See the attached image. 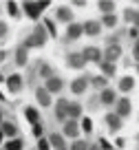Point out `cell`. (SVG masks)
I'll list each match as a JSON object with an SVG mask.
<instances>
[{
	"instance_id": "obj_33",
	"label": "cell",
	"mask_w": 139,
	"mask_h": 150,
	"mask_svg": "<svg viewBox=\"0 0 139 150\" xmlns=\"http://www.w3.org/2000/svg\"><path fill=\"white\" fill-rule=\"evenodd\" d=\"M44 29H46V33H49L51 38H55V35H57V33H55V24H53L51 20H44Z\"/></svg>"
},
{
	"instance_id": "obj_16",
	"label": "cell",
	"mask_w": 139,
	"mask_h": 150,
	"mask_svg": "<svg viewBox=\"0 0 139 150\" xmlns=\"http://www.w3.org/2000/svg\"><path fill=\"white\" fill-rule=\"evenodd\" d=\"M99 31H102V22H99V20H86V22H84V33H86L88 38H97Z\"/></svg>"
},
{
	"instance_id": "obj_35",
	"label": "cell",
	"mask_w": 139,
	"mask_h": 150,
	"mask_svg": "<svg viewBox=\"0 0 139 150\" xmlns=\"http://www.w3.org/2000/svg\"><path fill=\"white\" fill-rule=\"evenodd\" d=\"M38 150H51V144H49V139H38Z\"/></svg>"
},
{
	"instance_id": "obj_47",
	"label": "cell",
	"mask_w": 139,
	"mask_h": 150,
	"mask_svg": "<svg viewBox=\"0 0 139 150\" xmlns=\"http://www.w3.org/2000/svg\"><path fill=\"white\" fill-rule=\"evenodd\" d=\"M0 124H2V110H0Z\"/></svg>"
},
{
	"instance_id": "obj_44",
	"label": "cell",
	"mask_w": 139,
	"mask_h": 150,
	"mask_svg": "<svg viewBox=\"0 0 139 150\" xmlns=\"http://www.w3.org/2000/svg\"><path fill=\"white\" fill-rule=\"evenodd\" d=\"M88 150H102V148H99L97 144H91V148H88Z\"/></svg>"
},
{
	"instance_id": "obj_11",
	"label": "cell",
	"mask_w": 139,
	"mask_h": 150,
	"mask_svg": "<svg viewBox=\"0 0 139 150\" xmlns=\"http://www.w3.org/2000/svg\"><path fill=\"white\" fill-rule=\"evenodd\" d=\"M121 57V47L119 44H108V49L104 51V62H111V64H117V60Z\"/></svg>"
},
{
	"instance_id": "obj_24",
	"label": "cell",
	"mask_w": 139,
	"mask_h": 150,
	"mask_svg": "<svg viewBox=\"0 0 139 150\" xmlns=\"http://www.w3.org/2000/svg\"><path fill=\"white\" fill-rule=\"evenodd\" d=\"M79 117H82V104L79 102H71L69 104V119H75V122H77Z\"/></svg>"
},
{
	"instance_id": "obj_19",
	"label": "cell",
	"mask_w": 139,
	"mask_h": 150,
	"mask_svg": "<svg viewBox=\"0 0 139 150\" xmlns=\"http://www.w3.org/2000/svg\"><path fill=\"white\" fill-rule=\"evenodd\" d=\"M97 9H99V13H102V16H111V13H115V11H117V5L113 2V0H99Z\"/></svg>"
},
{
	"instance_id": "obj_4",
	"label": "cell",
	"mask_w": 139,
	"mask_h": 150,
	"mask_svg": "<svg viewBox=\"0 0 139 150\" xmlns=\"http://www.w3.org/2000/svg\"><path fill=\"white\" fill-rule=\"evenodd\" d=\"M84 35V24L82 22H71L69 27H66V42H75V40H79V38Z\"/></svg>"
},
{
	"instance_id": "obj_25",
	"label": "cell",
	"mask_w": 139,
	"mask_h": 150,
	"mask_svg": "<svg viewBox=\"0 0 139 150\" xmlns=\"http://www.w3.org/2000/svg\"><path fill=\"white\" fill-rule=\"evenodd\" d=\"M117 22H119V18H117V13H111V16H102V27H108V29H115Z\"/></svg>"
},
{
	"instance_id": "obj_45",
	"label": "cell",
	"mask_w": 139,
	"mask_h": 150,
	"mask_svg": "<svg viewBox=\"0 0 139 150\" xmlns=\"http://www.w3.org/2000/svg\"><path fill=\"white\" fill-rule=\"evenodd\" d=\"M5 141V132H2V128H0V144Z\"/></svg>"
},
{
	"instance_id": "obj_31",
	"label": "cell",
	"mask_w": 139,
	"mask_h": 150,
	"mask_svg": "<svg viewBox=\"0 0 139 150\" xmlns=\"http://www.w3.org/2000/svg\"><path fill=\"white\" fill-rule=\"evenodd\" d=\"M7 13H9L11 18H18V13H20L18 5H16V2H7Z\"/></svg>"
},
{
	"instance_id": "obj_42",
	"label": "cell",
	"mask_w": 139,
	"mask_h": 150,
	"mask_svg": "<svg viewBox=\"0 0 139 150\" xmlns=\"http://www.w3.org/2000/svg\"><path fill=\"white\" fill-rule=\"evenodd\" d=\"M38 5H40V9H42V11H44V9H46V7H49V0H38Z\"/></svg>"
},
{
	"instance_id": "obj_8",
	"label": "cell",
	"mask_w": 139,
	"mask_h": 150,
	"mask_svg": "<svg viewBox=\"0 0 139 150\" xmlns=\"http://www.w3.org/2000/svg\"><path fill=\"white\" fill-rule=\"evenodd\" d=\"M22 11L29 20H40V16H42V9L38 5V0L35 2H22Z\"/></svg>"
},
{
	"instance_id": "obj_14",
	"label": "cell",
	"mask_w": 139,
	"mask_h": 150,
	"mask_svg": "<svg viewBox=\"0 0 139 150\" xmlns=\"http://www.w3.org/2000/svg\"><path fill=\"white\" fill-rule=\"evenodd\" d=\"M130 108H133V104H130L128 97H119V99H117V104H115V112L119 115L121 119L130 115Z\"/></svg>"
},
{
	"instance_id": "obj_32",
	"label": "cell",
	"mask_w": 139,
	"mask_h": 150,
	"mask_svg": "<svg viewBox=\"0 0 139 150\" xmlns=\"http://www.w3.org/2000/svg\"><path fill=\"white\" fill-rule=\"evenodd\" d=\"M33 35H38V38H42V40H46V29H44V24H35V29H33Z\"/></svg>"
},
{
	"instance_id": "obj_40",
	"label": "cell",
	"mask_w": 139,
	"mask_h": 150,
	"mask_svg": "<svg viewBox=\"0 0 139 150\" xmlns=\"http://www.w3.org/2000/svg\"><path fill=\"white\" fill-rule=\"evenodd\" d=\"M133 16H135V9H126L124 11V18L128 20V22H133Z\"/></svg>"
},
{
	"instance_id": "obj_10",
	"label": "cell",
	"mask_w": 139,
	"mask_h": 150,
	"mask_svg": "<svg viewBox=\"0 0 139 150\" xmlns=\"http://www.w3.org/2000/svg\"><path fill=\"white\" fill-rule=\"evenodd\" d=\"M5 84L11 93H20L22 91V75L20 73H11L9 77H5Z\"/></svg>"
},
{
	"instance_id": "obj_2",
	"label": "cell",
	"mask_w": 139,
	"mask_h": 150,
	"mask_svg": "<svg viewBox=\"0 0 139 150\" xmlns=\"http://www.w3.org/2000/svg\"><path fill=\"white\" fill-rule=\"evenodd\" d=\"M55 20H57V22H64L66 27H69L71 22H75L73 7H69V5H62V7H57V9H55Z\"/></svg>"
},
{
	"instance_id": "obj_22",
	"label": "cell",
	"mask_w": 139,
	"mask_h": 150,
	"mask_svg": "<svg viewBox=\"0 0 139 150\" xmlns=\"http://www.w3.org/2000/svg\"><path fill=\"white\" fill-rule=\"evenodd\" d=\"M27 62H29V51L24 47H18L16 49V66H27Z\"/></svg>"
},
{
	"instance_id": "obj_26",
	"label": "cell",
	"mask_w": 139,
	"mask_h": 150,
	"mask_svg": "<svg viewBox=\"0 0 139 150\" xmlns=\"http://www.w3.org/2000/svg\"><path fill=\"white\" fill-rule=\"evenodd\" d=\"M24 148V141H22V137H16V139H9L5 144V150H22Z\"/></svg>"
},
{
	"instance_id": "obj_21",
	"label": "cell",
	"mask_w": 139,
	"mask_h": 150,
	"mask_svg": "<svg viewBox=\"0 0 139 150\" xmlns=\"http://www.w3.org/2000/svg\"><path fill=\"white\" fill-rule=\"evenodd\" d=\"M0 128H2L5 137H9V139H16V137H18V126H16L13 122H2Z\"/></svg>"
},
{
	"instance_id": "obj_18",
	"label": "cell",
	"mask_w": 139,
	"mask_h": 150,
	"mask_svg": "<svg viewBox=\"0 0 139 150\" xmlns=\"http://www.w3.org/2000/svg\"><path fill=\"white\" fill-rule=\"evenodd\" d=\"M106 126H108L111 132H117L121 128V117L117 115V112H108L106 115Z\"/></svg>"
},
{
	"instance_id": "obj_37",
	"label": "cell",
	"mask_w": 139,
	"mask_h": 150,
	"mask_svg": "<svg viewBox=\"0 0 139 150\" xmlns=\"http://www.w3.org/2000/svg\"><path fill=\"white\" fill-rule=\"evenodd\" d=\"M42 132H44V128H42V124H33V135H35L38 139H42Z\"/></svg>"
},
{
	"instance_id": "obj_15",
	"label": "cell",
	"mask_w": 139,
	"mask_h": 150,
	"mask_svg": "<svg viewBox=\"0 0 139 150\" xmlns=\"http://www.w3.org/2000/svg\"><path fill=\"white\" fill-rule=\"evenodd\" d=\"M49 144H51V148H55V150H69L66 137L62 135V132H51V135H49Z\"/></svg>"
},
{
	"instance_id": "obj_39",
	"label": "cell",
	"mask_w": 139,
	"mask_h": 150,
	"mask_svg": "<svg viewBox=\"0 0 139 150\" xmlns=\"http://www.w3.org/2000/svg\"><path fill=\"white\" fill-rule=\"evenodd\" d=\"M133 55H135V60L139 62V38L135 40V44H133Z\"/></svg>"
},
{
	"instance_id": "obj_29",
	"label": "cell",
	"mask_w": 139,
	"mask_h": 150,
	"mask_svg": "<svg viewBox=\"0 0 139 150\" xmlns=\"http://www.w3.org/2000/svg\"><path fill=\"white\" fill-rule=\"evenodd\" d=\"M91 148V144H88L86 139H75L73 144L69 146V150H88Z\"/></svg>"
},
{
	"instance_id": "obj_49",
	"label": "cell",
	"mask_w": 139,
	"mask_h": 150,
	"mask_svg": "<svg viewBox=\"0 0 139 150\" xmlns=\"http://www.w3.org/2000/svg\"><path fill=\"white\" fill-rule=\"evenodd\" d=\"M137 71H139V64H137Z\"/></svg>"
},
{
	"instance_id": "obj_3",
	"label": "cell",
	"mask_w": 139,
	"mask_h": 150,
	"mask_svg": "<svg viewBox=\"0 0 139 150\" xmlns=\"http://www.w3.org/2000/svg\"><path fill=\"white\" fill-rule=\"evenodd\" d=\"M88 84H91V77L79 75V77H75V80L71 82V93L73 95H84L88 91Z\"/></svg>"
},
{
	"instance_id": "obj_9",
	"label": "cell",
	"mask_w": 139,
	"mask_h": 150,
	"mask_svg": "<svg viewBox=\"0 0 139 150\" xmlns=\"http://www.w3.org/2000/svg\"><path fill=\"white\" fill-rule=\"evenodd\" d=\"M44 88L49 91V93H60V91H64V77H60V75L49 77V80L44 82Z\"/></svg>"
},
{
	"instance_id": "obj_20",
	"label": "cell",
	"mask_w": 139,
	"mask_h": 150,
	"mask_svg": "<svg viewBox=\"0 0 139 150\" xmlns=\"http://www.w3.org/2000/svg\"><path fill=\"white\" fill-rule=\"evenodd\" d=\"M44 42H46V40H42V38H38V35H33V33H31V35L22 42V47L29 51V49H40V47H44Z\"/></svg>"
},
{
	"instance_id": "obj_43",
	"label": "cell",
	"mask_w": 139,
	"mask_h": 150,
	"mask_svg": "<svg viewBox=\"0 0 139 150\" xmlns=\"http://www.w3.org/2000/svg\"><path fill=\"white\" fill-rule=\"evenodd\" d=\"M73 2V7H84V0H71Z\"/></svg>"
},
{
	"instance_id": "obj_12",
	"label": "cell",
	"mask_w": 139,
	"mask_h": 150,
	"mask_svg": "<svg viewBox=\"0 0 139 150\" xmlns=\"http://www.w3.org/2000/svg\"><path fill=\"white\" fill-rule=\"evenodd\" d=\"M99 104H104V106H115L117 104V91L115 88L99 91Z\"/></svg>"
},
{
	"instance_id": "obj_46",
	"label": "cell",
	"mask_w": 139,
	"mask_h": 150,
	"mask_svg": "<svg viewBox=\"0 0 139 150\" xmlns=\"http://www.w3.org/2000/svg\"><path fill=\"white\" fill-rule=\"evenodd\" d=\"M5 55H7V53H5V51H0V62L5 60Z\"/></svg>"
},
{
	"instance_id": "obj_13",
	"label": "cell",
	"mask_w": 139,
	"mask_h": 150,
	"mask_svg": "<svg viewBox=\"0 0 139 150\" xmlns=\"http://www.w3.org/2000/svg\"><path fill=\"white\" fill-rule=\"evenodd\" d=\"M35 99H38V104H40L42 108H49L53 104V99H51V93L44 88V86H38L35 88Z\"/></svg>"
},
{
	"instance_id": "obj_50",
	"label": "cell",
	"mask_w": 139,
	"mask_h": 150,
	"mask_svg": "<svg viewBox=\"0 0 139 150\" xmlns=\"http://www.w3.org/2000/svg\"><path fill=\"white\" fill-rule=\"evenodd\" d=\"M0 11H2V7H0Z\"/></svg>"
},
{
	"instance_id": "obj_6",
	"label": "cell",
	"mask_w": 139,
	"mask_h": 150,
	"mask_svg": "<svg viewBox=\"0 0 139 150\" xmlns=\"http://www.w3.org/2000/svg\"><path fill=\"white\" fill-rule=\"evenodd\" d=\"M69 99H57L55 102V119L60 124H64L66 119H69Z\"/></svg>"
},
{
	"instance_id": "obj_5",
	"label": "cell",
	"mask_w": 139,
	"mask_h": 150,
	"mask_svg": "<svg viewBox=\"0 0 139 150\" xmlns=\"http://www.w3.org/2000/svg\"><path fill=\"white\" fill-rule=\"evenodd\" d=\"M82 55L86 57V62H93V64H102L104 62V51H99L97 47H84Z\"/></svg>"
},
{
	"instance_id": "obj_30",
	"label": "cell",
	"mask_w": 139,
	"mask_h": 150,
	"mask_svg": "<svg viewBox=\"0 0 139 150\" xmlns=\"http://www.w3.org/2000/svg\"><path fill=\"white\" fill-rule=\"evenodd\" d=\"M102 71H104V77H113V75H115V69L117 66L115 64H111V62H102Z\"/></svg>"
},
{
	"instance_id": "obj_28",
	"label": "cell",
	"mask_w": 139,
	"mask_h": 150,
	"mask_svg": "<svg viewBox=\"0 0 139 150\" xmlns=\"http://www.w3.org/2000/svg\"><path fill=\"white\" fill-rule=\"evenodd\" d=\"M106 82H108V77H104V75H95V77H91V84L95 86V88H108L106 86Z\"/></svg>"
},
{
	"instance_id": "obj_17",
	"label": "cell",
	"mask_w": 139,
	"mask_h": 150,
	"mask_svg": "<svg viewBox=\"0 0 139 150\" xmlns=\"http://www.w3.org/2000/svg\"><path fill=\"white\" fill-rule=\"evenodd\" d=\"M133 88H135V77H133V75H124V77H119V82H117V91H121V93H130Z\"/></svg>"
},
{
	"instance_id": "obj_34",
	"label": "cell",
	"mask_w": 139,
	"mask_h": 150,
	"mask_svg": "<svg viewBox=\"0 0 139 150\" xmlns=\"http://www.w3.org/2000/svg\"><path fill=\"white\" fill-rule=\"evenodd\" d=\"M7 33H9V24H7L5 20H0V40H5Z\"/></svg>"
},
{
	"instance_id": "obj_27",
	"label": "cell",
	"mask_w": 139,
	"mask_h": 150,
	"mask_svg": "<svg viewBox=\"0 0 139 150\" xmlns=\"http://www.w3.org/2000/svg\"><path fill=\"white\" fill-rule=\"evenodd\" d=\"M53 75H55V73H53V66H51V64H44V62H42V64H40V77L46 82L49 77H53Z\"/></svg>"
},
{
	"instance_id": "obj_38",
	"label": "cell",
	"mask_w": 139,
	"mask_h": 150,
	"mask_svg": "<svg viewBox=\"0 0 139 150\" xmlns=\"http://www.w3.org/2000/svg\"><path fill=\"white\" fill-rule=\"evenodd\" d=\"M97 146H99V148H102V150H113V146L108 144L106 139H99V141H97Z\"/></svg>"
},
{
	"instance_id": "obj_36",
	"label": "cell",
	"mask_w": 139,
	"mask_h": 150,
	"mask_svg": "<svg viewBox=\"0 0 139 150\" xmlns=\"http://www.w3.org/2000/svg\"><path fill=\"white\" fill-rule=\"evenodd\" d=\"M82 128H84V132H91L93 130V122L88 117H82Z\"/></svg>"
},
{
	"instance_id": "obj_7",
	"label": "cell",
	"mask_w": 139,
	"mask_h": 150,
	"mask_svg": "<svg viewBox=\"0 0 139 150\" xmlns=\"http://www.w3.org/2000/svg\"><path fill=\"white\" fill-rule=\"evenodd\" d=\"M62 135L64 137H71V139H77L79 137V124L75 119H66L62 124Z\"/></svg>"
},
{
	"instance_id": "obj_23",
	"label": "cell",
	"mask_w": 139,
	"mask_h": 150,
	"mask_svg": "<svg viewBox=\"0 0 139 150\" xmlns=\"http://www.w3.org/2000/svg\"><path fill=\"white\" fill-rule=\"evenodd\" d=\"M24 119L27 122H31V124H40V112H38V108H33V106H24Z\"/></svg>"
},
{
	"instance_id": "obj_1",
	"label": "cell",
	"mask_w": 139,
	"mask_h": 150,
	"mask_svg": "<svg viewBox=\"0 0 139 150\" xmlns=\"http://www.w3.org/2000/svg\"><path fill=\"white\" fill-rule=\"evenodd\" d=\"M66 66L69 69H75V71H82L86 66V57L82 55V51H71L66 55Z\"/></svg>"
},
{
	"instance_id": "obj_41",
	"label": "cell",
	"mask_w": 139,
	"mask_h": 150,
	"mask_svg": "<svg viewBox=\"0 0 139 150\" xmlns=\"http://www.w3.org/2000/svg\"><path fill=\"white\" fill-rule=\"evenodd\" d=\"M130 38H133V40H137V38H139V27H133V29H130Z\"/></svg>"
},
{
	"instance_id": "obj_51",
	"label": "cell",
	"mask_w": 139,
	"mask_h": 150,
	"mask_svg": "<svg viewBox=\"0 0 139 150\" xmlns=\"http://www.w3.org/2000/svg\"><path fill=\"white\" fill-rule=\"evenodd\" d=\"M113 150H115V148H113Z\"/></svg>"
},
{
	"instance_id": "obj_48",
	"label": "cell",
	"mask_w": 139,
	"mask_h": 150,
	"mask_svg": "<svg viewBox=\"0 0 139 150\" xmlns=\"http://www.w3.org/2000/svg\"><path fill=\"white\" fill-rule=\"evenodd\" d=\"M137 144H139V135H137Z\"/></svg>"
}]
</instances>
